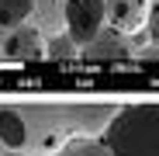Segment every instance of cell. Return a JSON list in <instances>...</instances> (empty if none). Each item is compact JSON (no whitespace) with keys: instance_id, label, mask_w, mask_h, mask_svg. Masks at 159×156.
Segmentation results:
<instances>
[{"instance_id":"obj_12","label":"cell","mask_w":159,"mask_h":156,"mask_svg":"<svg viewBox=\"0 0 159 156\" xmlns=\"http://www.w3.org/2000/svg\"><path fill=\"white\" fill-rule=\"evenodd\" d=\"M0 156H17V153H7V149H0Z\"/></svg>"},{"instance_id":"obj_6","label":"cell","mask_w":159,"mask_h":156,"mask_svg":"<svg viewBox=\"0 0 159 156\" xmlns=\"http://www.w3.org/2000/svg\"><path fill=\"white\" fill-rule=\"evenodd\" d=\"M152 0H104V21L121 35H142Z\"/></svg>"},{"instance_id":"obj_2","label":"cell","mask_w":159,"mask_h":156,"mask_svg":"<svg viewBox=\"0 0 159 156\" xmlns=\"http://www.w3.org/2000/svg\"><path fill=\"white\" fill-rule=\"evenodd\" d=\"M100 142L111 156H159V101L121 104Z\"/></svg>"},{"instance_id":"obj_1","label":"cell","mask_w":159,"mask_h":156,"mask_svg":"<svg viewBox=\"0 0 159 156\" xmlns=\"http://www.w3.org/2000/svg\"><path fill=\"white\" fill-rule=\"evenodd\" d=\"M121 104L104 101H4L0 149L17 156H56L73 139H100Z\"/></svg>"},{"instance_id":"obj_5","label":"cell","mask_w":159,"mask_h":156,"mask_svg":"<svg viewBox=\"0 0 159 156\" xmlns=\"http://www.w3.org/2000/svg\"><path fill=\"white\" fill-rule=\"evenodd\" d=\"M104 24H107V21H104V0H69L62 31H69L80 45L90 42Z\"/></svg>"},{"instance_id":"obj_7","label":"cell","mask_w":159,"mask_h":156,"mask_svg":"<svg viewBox=\"0 0 159 156\" xmlns=\"http://www.w3.org/2000/svg\"><path fill=\"white\" fill-rule=\"evenodd\" d=\"M66 7H69V0H31V17L28 21L42 35H56L66 24Z\"/></svg>"},{"instance_id":"obj_8","label":"cell","mask_w":159,"mask_h":156,"mask_svg":"<svg viewBox=\"0 0 159 156\" xmlns=\"http://www.w3.org/2000/svg\"><path fill=\"white\" fill-rule=\"evenodd\" d=\"M45 59H52V63H76L80 59V42L69 31L45 35Z\"/></svg>"},{"instance_id":"obj_11","label":"cell","mask_w":159,"mask_h":156,"mask_svg":"<svg viewBox=\"0 0 159 156\" xmlns=\"http://www.w3.org/2000/svg\"><path fill=\"white\" fill-rule=\"evenodd\" d=\"M145 42L149 45H159V0H156V4L149 7V17H145Z\"/></svg>"},{"instance_id":"obj_4","label":"cell","mask_w":159,"mask_h":156,"mask_svg":"<svg viewBox=\"0 0 159 156\" xmlns=\"http://www.w3.org/2000/svg\"><path fill=\"white\" fill-rule=\"evenodd\" d=\"M0 59L4 63H35L45 59V35L35 28L31 21L4 28L0 35Z\"/></svg>"},{"instance_id":"obj_3","label":"cell","mask_w":159,"mask_h":156,"mask_svg":"<svg viewBox=\"0 0 159 156\" xmlns=\"http://www.w3.org/2000/svg\"><path fill=\"white\" fill-rule=\"evenodd\" d=\"M80 59L87 63H139V42L135 35H121L114 28H104L80 45Z\"/></svg>"},{"instance_id":"obj_9","label":"cell","mask_w":159,"mask_h":156,"mask_svg":"<svg viewBox=\"0 0 159 156\" xmlns=\"http://www.w3.org/2000/svg\"><path fill=\"white\" fill-rule=\"evenodd\" d=\"M31 17V0H0V28H14Z\"/></svg>"},{"instance_id":"obj_10","label":"cell","mask_w":159,"mask_h":156,"mask_svg":"<svg viewBox=\"0 0 159 156\" xmlns=\"http://www.w3.org/2000/svg\"><path fill=\"white\" fill-rule=\"evenodd\" d=\"M56 156H111V153L104 149L100 139H73V142H66Z\"/></svg>"}]
</instances>
